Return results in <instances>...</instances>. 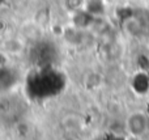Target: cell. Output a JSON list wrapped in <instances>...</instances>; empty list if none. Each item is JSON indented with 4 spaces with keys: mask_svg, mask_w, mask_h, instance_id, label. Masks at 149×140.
Returning <instances> with one entry per match:
<instances>
[{
    "mask_svg": "<svg viewBox=\"0 0 149 140\" xmlns=\"http://www.w3.org/2000/svg\"><path fill=\"white\" fill-rule=\"evenodd\" d=\"M64 86V79L54 70L45 67L39 72L31 75L28 83L29 94L36 98H47L58 94Z\"/></svg>",
    "mask_w": 149,
    "mask_h": 140,
    "instance_id": "6da1fadb",
    "label": "cell"
},
{
    "mask_svg": "<svg viewBox=\"0 0 149 140\" xmlns=\"http://www.w3.org/2000/svg\"><path fill=\"white\" fill-rule=\"evenodd\" d=\"M31 58H33L34 63L38 64L39 67H49L56 59V49L50 42H41L33 49Z\"/></svg>",
    "mask_w": 149,
    "mask_h": 140,
    "instance_id": "7a4b0ae2",
    "label": "cell"
},
{
    "mask_svg": "<svg viewBox=\"0 0 149 140\" xmlns=\"http://www.w3.org/2000/svg\"><path fill=\"white\" fill-rule=\"evenodd\" d=\"M128 128L134 135H141L147 128V119L143 114H134L128 119Z\"/></svg>",
    "mask_w": 149,
    "mask_h": 140,
    "instance_id": "3957f363",
    "label": "cell"
},
{
    "mask_svg": "<svg viewBox=\"0 0 149 140\" xmlns=\"http://www.w3.org/2000/svg\"><path fill=\"white\" fill-rule=\"evenodd\" d=\"M134 89L137 93H145L149 89V76L144 72H140L134 79Z\"/></svg>",
    "mask_w": 149,
    "mask_h": 140,
    "instance_id": "277c9868",
    "label": "cell"
},
{
    "mask_svg": "<svg viewBox=\"0 0 149 140\" xmlns=\"http://www.w3.org/2000/svg\"><path fill=\"white\" fill-rule=\"evenodd\" d=\"M15 73L12 70H7V68H1L0 70V89H7L15 83Z\"/></svg>",
    "mask_w": 149,
    "mask_h": 140,
    "instance_id": "5b68a950",
    "label": "cell"
}]
</instances>
